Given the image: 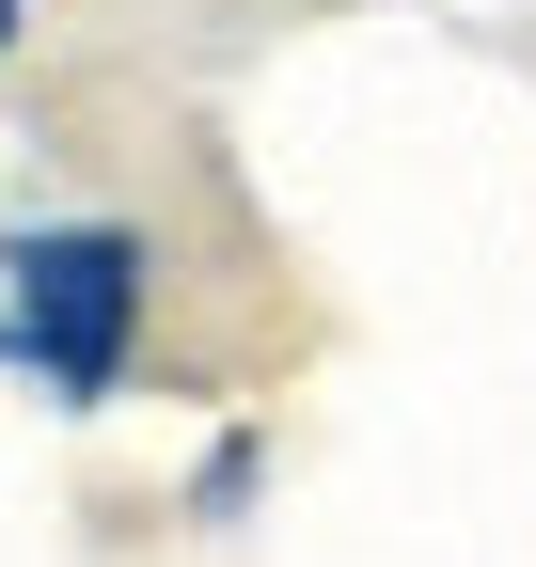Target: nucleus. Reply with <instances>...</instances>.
<instances>
[{
    "instance_id": "nucleus-2",
    "label": "nucleus",
    "mask_w": 536,
    "mask_h": 567,
    "mask_svg": "<svg viewBox=\"0 0 536 567\" xmlns=\"http://www.w3.org/2000/svg\"><path fill=\"white\" fill-rule=\"evenodd\" d=\"M0 48H17V0H0Z\"/></svg>"
},
{
    "instance_id": "nucleus-1",
    "label": "nucleus",
    "mask_w": 536,
    "mask_h": 567,
    "mask_svg": "<svg viewBox=\"0 0 536 567\" xmlns=\"http://www.w3.org/2000/svg\"><path fill=\"white\" fill-rule=\"evenodd\" d=\"M0 363L48 410H95L143 363V237L126 221H32L0 252Z\"/></svg>"
}]
</instances>
